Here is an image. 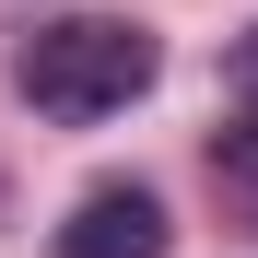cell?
I'll list each match as a JSON object with an SVG mask.
<instances>
[{"label":"cell","instance_id":"2","mask_svg":"<svg viewBox=\"0 0 258 258\" xmlns=\"http://www.w3.org/2000/svg\"><path fill=\"white\" fill-rule=\"evenodd\" d=\"M164 200L153 188H82L71 223H59V258H164Z\"/></svg>","mask_w":258,"mask_h":258},{"label":"cell","instance_id":"3","mask_svg":"<svg viewBox=\"0 0 258 258\" xmlns=\"http://www.w3.org/2000/svg\"><path fill=\"white\" fill-rule=\"evenodd\" d=\"M223 71H235V94H258V24L235 35V59H223Z\"/></svg>","mask_w":258,"mask_h":258},{"label":"cell","instance_id":"1","mask_svg":"<svg viewBox=\"0 0 258 258\" xmlns=\"http://www.w3.org/2000/svg\"><path fill=\"white\" fill-rule=\"evenodd\" d=\"M164 82V47H153V24H129V12H59V24H35L24 47H12V94L35 117H117V106H141Z\"/></svg>","mask_w":258,"mask_h":258}]
</instances>
